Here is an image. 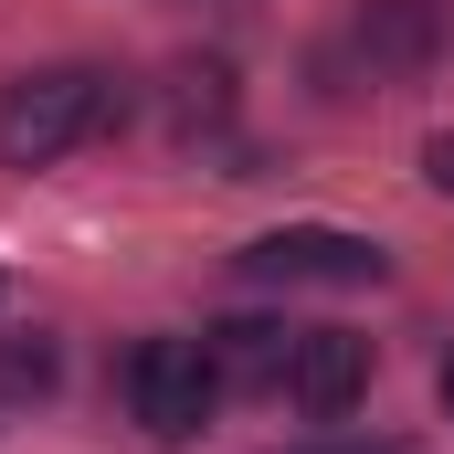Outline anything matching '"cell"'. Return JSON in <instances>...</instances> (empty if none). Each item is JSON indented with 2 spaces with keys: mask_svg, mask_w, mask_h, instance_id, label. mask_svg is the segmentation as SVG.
<instances>
[{
  "mask_svg": "<svg viewBox=\"0 0 454 454\" xmlns=\"http://www.w3.org/2000/svg\"><path fill=\"white\" fill-rule=\"evenodd\" d=\"M348 32H359L370 74L412 85V74H434V53H444V0H359Z\"/></svg>",
  "mask_w": 454,
  "mask_h": 454,
  "instance_id": "5",
  "label": "cell"
},
{
  "mask_svg": "<svg viewBox=\"0 0 454 454\" xmlns=\"http://www.w3.org/2000/svg\"><path fill=\"white\" fill-rule=\"evenodd\" d=\"M286 454H402V444H286Z\"/></svg>",
  "mask_w": 454,
  "mask_h": 454,
  "instance_id": "9",
  "label": "cell"
},
{
  "mask_svg": "<svg viewBox=\"0 0 454 454\" xmlns=\"http://www.w3.org/2000/svg\"><path fill=\"white\" fill-rule=\"evenodd\" d=\"M116 74L96 64H43V74H21L11 96H0V169H53L64 148H85V137H106L116 127Z\"/></svg>",
  "mask_w": 454,
  "mask_h": 454,
  "instance_id": "1",
  "label": "cell"
},
{
  "mask_svg": "<svg viewBox=\"0 0 454 454\" xmlns=\"http://www.w3.org/2000/svg\"><path fill=\"white\" fill-rule=\"evenodd\" d=\"M53 380H64L53 339H0V402H43Z\"/></svg>",
  "mask_w": 454,
  "mask_h": 454,
  "instance_id": "7",
  "label": "cell"
},
{
  "mask_svg": "<svg viewBox=\"0 0 454 454\" xmlns=\"http://www.w3.org/2000/svg\"><path fill=\"white\" fill-rule=\"evenodd\" d=\"M243 275L254 286H370L380 275V243L328 232V223H286V232H264V243H243Z\"/></svg>",
  "mask_w": 454,
  "mask_h": 454,
  "instance_id": "3",
  "label": "cell"
},
{
  "mask_svg": "<svg viewBox=\"0 0 454 454\" xmlns=\"http://www.w3.org/2000/svg\"><path fill=\"white\" fill-rule=\"evenodd\" d=\"M423 180H434V191L454 201V137H434V148H423Z\"/></svg>",
  "mask_w": 454,
  "mask_h": 454,
  "instance_id": "8",
  "label": "cell"
},
{
  "mask_svg": "<svg viewBox=\"0 0 454 454\" xmlns=\"http://www.w3.org/2000/svg\"><path fill=\"white\" fill-rule=\"evenodd\" d=\"M359 391H370V339H359V328H296L286 402H296V412H317V423H339Z\"/></svg>",
  "mask_w": 454,
  "mask_h": 454,
  "instance_id": "4",
  "label": "cell"
},
{
  "mask_svg": "<svg viewBox=\"0 0 454 454\" xmlns=\"http://www.w3.org/2000/svg\"><path fill=\"white\" fill-rule=\"evenodd\" d=\"M286 359H296V328H275V317H223L212 328L223 391H286Z\"/></svg>",
  "mask_w": 454,
  "mask_h": 454,
  "instance_id": "6",
  "label": "cell"
},
{
  "mask_svg": "<svg viewBox=\"0 0 454 454\" xmlns=\"http://www.w3.org/2000/svg\"><path fill=\"white\" fill-rule=\"evenodd\" d=\"M127 412L159 434V444H191L223 402V370H212V339H137L127 348Z\"/></svg>",
  "mask_w": 454,
  "mask_h": 454,
  "instance_id": "2",
  "label": "cell"
},
{
  "mask_svg": "<svg viewBox=\"0 0 454 454\" xmlns=\"http://www.w3.org/2000/svg\"><path fill=\"white\" fill-rule=\"evenodd\" d=\"M434 391H444V412H454V359H444V380H434Z\"/></svg>",
  "mask_w": 454,
  "mask_h": 454,
  "instance_id": "10",
  "label": "cell"
}]
</instances>
